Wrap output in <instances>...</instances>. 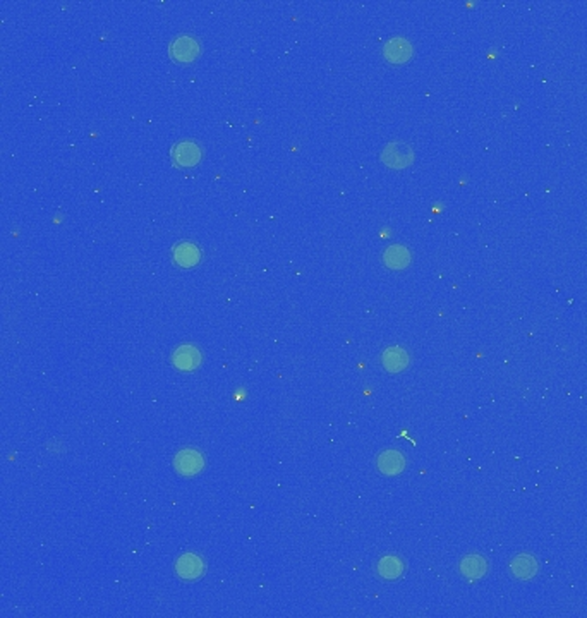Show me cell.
<instances>
[{"mask_svg": "<svg viewBox=\"0 0 587 618\" xmlns=\"http://www.w3.org/2000/svg\"><path fill=\"white\" fill-rule=\"evenodd\" d=\"M174 162L181 167H194L201 160V148L193 141H181L172 150Z\"/></svg>", "mask_w": 587, "mask_h": 618, "instance_id": "cell-9", "label": "cell"}, {"mask_svg": "<svg viewBox=\"0 0 587 618\" xmlns=\"http://www.w3.org/2000/svg\"><path fill=\"white\" fill-rule=\"evenodd\" d=\"M174 468L181 476L191 477L205 469V457L200 450L184 449L174 457Z\"/></svg>", "mask_w": 587, "mask_h": 618, "instance_id": "cell-2", "label": "cell"}, {"mask_svg": "<svg viewBox=\"0 0 587 618\" xmlns=\"http://www.w3.org/2000/svg\"><path fill=\"white\" fill-rule=\"evenodd\" d=\"M170 53L177 62H193L200 56V44L189 34H181L170 45Z\"/></svg>", "mask_w": 587, "mask_h": 618, "instance_id": "cell-4", "label": "cell"}, {"mask_svg": "<svg viewBox=\"0 0 587 618\" xmlns=\"http://www.w3.org/2000/svg\"><path fill=\"white\" fill-rule=\"evenodd\" d=\"M510 572L519 581H531L538 574V562L529 553L517 555L510 562Z\"/></svg>", "mask_w": 587, "mask_h": 618, "instance_id": "cell-10", "label": "cell"}, {"mask_svg": "<svg viewBox=\"0 0 587 618\" xmlns=\"http://www.w3.org/2000/svg\"><path fill=\"white\" fill-rule=\"evenodd\" d=\"M376 465L385 476H399L406 469V457L399 450H385L378 456Z\"/></svg>", "mask_w": 587, "mask_h": 618, "instance_id": "cell-8", "label": "cell"}, {"mask_svg": "<svg viewBox=\"0 0 587 618\" xmlns=\"http://www.w3.org/2000/svg\"><path fill=\"white\" fill-rule=\"evenodd\" d=\"M176 572L182 581H198L205 574V562L203 558L194 553H186L179 557L176 563Z\"/></svg>", "mask_w": 587, "mask_h": 618, "instance_id": "cell-3", "label": "cell"}, {"mask_svg": "<svg viewBox=\"0 0 587 618\" xmlns=\"http://www.w3.org/2000/svg\"><path fill=\"white\" fill-rule=\"evenodd\" d=\"M376 569H378V574L382 575L385 581H396V579L402 577L404 572H406V565H404L402 560L395 557V555H387V557H383L378 562V567H376Z\"/></svg>", "mask_w": 587, "mask_h": 618, "instance_id": "cell-14", "label": "cell"}, {"mask_svg": "<svg viewBox=\"0 0 587 618\" xmlns=\"http://www.w3.org/2000/svg\"><path fill=\"white\" fill-rule=\"evenodd\" d=\"M383 56L392 64H406L412 57V45L406 38L395 37L385 44Z\"/></svg>", "mask_w": 587, "mask_h": 618, "instance_id": "cell-6", "label": "cell"}, {"mask_svg": "<svg viewBox=\"0 0 587 618\" xmlns=\"http://www.w3.org/2000/svg\"><path fill=\"white\" fill-rule=\"evenodd\" d=\"M382 363L388 373H400L409 366V354L402 347H390L383 352Z\"/></svg>", "mask_w": 587, "mask_h": 618, "instance_id": "cell-12", "label": "cell"}, {"mask_svg": "<svg viewBox=\"0 0 587 618\" xmlns=\"http://www.w3.org/2000/svg\"><path fill=\"white\" fill-rule=\"evenodd\" d=\"M411 251L400 244H394L383 252V263L392 270H404L411 265Z\"/></svg>", "mask_w": 587, "mask_h": 618, "instance_id": "cell-11", "label": "cell"}, {"mask_svg": "<svg viewBox=\"0 0 587 618\" xmlns=\"http://www.w3.org/2000/svg\"><path fill=\"white\" fill-rule=\"evenodd\" d=\"M488 560L483 555H465L464 558L458 563V570L464 575L467 581H477V579H483L488 574Z\"/></svg>", "mask_w": 587, "mask_h": 618, "instance_id": "cell-5", "label": "cell"}, {"mask_svg": "<svg viewBox=\"0 0 587 618\" xmlns=\"http://www.w3.org/2000/svg\"><path fill=\"white\" fill-rule=\"evenodd\" d=\"M172 363L181 371H193L201 364V352L194 345H181L172 354Z\"/></svg>", "mask_w": 587, "mask_h": 618, "instance_id": "cell-7", "label": "cell"}, {"mask_svg": "<svg viewBox=\"0 0 587 618\" xmlns=\"http://www.w3.org/2000/svg\"><path fill=\"white\" fill-rule=\"evenodd\" d=\"M201 251L193 243H181L174 250V262L182 268H193L200 263Z\"/></svg>", "mask_w": 587, "mask_h": 618, "instance_id": "cell-13", "label": "cell"}, {"mask_svg": "<svg viewBox=\"0 0 587 618\" xmlns=\"http://www.w3.org/2000/svg\"><path fill=\"white\" fill-rule=\"evenodd\" d=\"M382 160L392 169H406L414 162V151L404 141L388 143L382 151Z\"/></svg>", "mask_w": 587, "mask_h": 618, "instance_id": "cell-1", "label": "cell"}]
</instances>
